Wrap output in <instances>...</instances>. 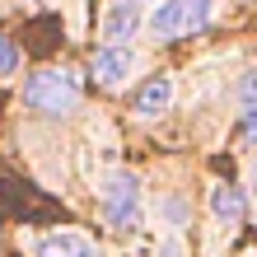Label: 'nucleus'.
I'll use <instances>...</instances> for the list:
<instances>
[{
	"label": "nucleus",
	"mask_w": 257,
	"mask_h": 257,
	"mask_svg": "<svg viewBox=\"0 0 257 257\" xmlns=\"http://www.w3.org/2000/svg\"><path fill=\"white\" fill-rule=\"evenodd\" d=\"M131 5H145V0H131Z\"/></svg>",
	"instance_id": "obj_12"
},
{
	"label": "nucleus",
	"mask_w": 257,
	"mask_h": 257,
	"mask_svg": "<svg viewBox=\"0 0 257 257\" xmlns=\"http://www.w3.org/2000/svg\"><path fill=\"white\" fill-rule=\"evenodd\" d=\"M24 103L33 112H42V117H66L75 103H80V75H75V70H61V66L28 75Z\"/></svg>",
	"instance_id": "obj_1"
},
{
	"label": "nucleus",
	"mask_w": 257,
	"mask_h": 257,
	"mask_svg": "<svg viewBox=\"0 0 257 257\" xmlns=\"http://www.w3.org/2000/svg\"><path fill=\"white\" fill-rule=\"evenodd\" d=\"M131 66H136V56H131V47L126 42H108L98 56H94V75H98V84H108V89H117L131 75Z\"/></svg>",
	"instance_id": "obj_4"
},
{
	"label": "nucleus",
	"mask_w": 257,
	"mask_h": 257,
	"mask_svg": "<svg viewBox=\"0 0 257 257\" xmlns=\"http://www.w3.org/2000/svg\"><path fill=\"white\" fill-rule=\"evenodd\" d=\"M38 257H94V238L80 229H56L38 238Z\"/></svg>",
	"instance_id": "obj_5"
},
{
	"label": "nucleus",
	"mask_w": 257,
	"mask_h": 257,
	"mask_svg": "<svg viewBox=\"0 0 257 257\" xmlns=\"http://www.w3.org/2000/svg\"><path fill=\"white\" fill-rule=\"evenodd\" d=\"M98 192H103V215H108L112 229H136V224H141L145 206H141V183H136V173L117 169V173L103 178Z\"/></svg>",
	"instance_id": "obj_3"
},
{
	"label": "nucleus",
	"mask_w": 257,
	"mask_h": 257,
	"mask_svg": "<svg viewBox=\"0 0 257 257\" xmlns=\"http://www.w3.org/2000/svg\"><path fill=\"white\" fill-rule=\"evenodd\" d=\"M210 215H215L220 224H238L248 215V201H243V192L229 187V183H220V187H210Z\"/></svg>",
	"instance_id": "obj_8"
},
{
	"label": "nucleus",
	"mask_w": 257,
	"mask_h": 257,
	"mask_svg": "<svg viewBox=\"0 0 257 257\" xmlns=\"http://www.w3.org/2000/svg\"><path fill=\"white\" fill-rule=\"evenodd\" d=\"M238 98H243L248 108H257V70H248L243 80H238Z\"/></svg>",
	"instance_id": "obj_10"
},
{
	"label": "nucleus",
	"mask_w": 257,
	"mask_h": 257,
	"mask_svg": "<svg viewBox=\"0 0 257 257\" xmlns=\"http://www.w3.org/2000/svg\"><path fill=\"white\" fill-rule=\"evenodd\" d=\"M141 24H150V19H141V5H131V0H112L108 14H103V33H108V42H126Z\"/></svg>",
	"instance_id": "obj_6"
},
{
	"label": "nucleus",
	"mask_w": 257,
	"mask_h": 257,
	"mask_svg": "<svg viewBox=\"0 0 257 257\" xmlns=\"http://www.w3.org/2000/svg\"><path fill=\"white\" fill-rule=\"evenodd\" d=\"M169 103H173V80H169V75H159V80H145L141 84V94H136L131 108L141 112V117H159Z\"/></svg>",
	"instance_id": "obj_7"
},
{
	"label": "nucleus",
	"mask_w": 257,
	"mask_h": 257,
	"mask_svg": "<svg viewBox=\"0 0 257 257\" xmlns=\"http://www.w3.org/2000/svg\"><path fill=\"white\" fill-rule=\"evenodd\" d=\"M14 70H19V47H14V38L0 33V80H10Z\"/></svg>",
	"instance_id": "obj_9"
},
{
	"label": "nucleus",
	"mask_w": 257,
	"mask_h": 257,
	"mask_svg": "<svg viewBox=\"0 0 257 257\" xmlns=\"http://www.w3.org/2000/svg\"><path fill=\"white\" fill-rule=\"evenodd\" d=\"M215 14V0H159L155 14H150V33L159 42H173V38H187V33H201Z\"/></svg>",
	"instance_id": "obj_2"
},
{
	"label": "nucleus",
	"mask_w": 257,
	"mask_h": 257,
	"mask_svg": "<svg viewBox=\"0 0 257 257\" xmlns=\"http://www.w3.org/2000/svg\"><path fill=\"white\" fill-rule=\"evenodd\" d=\"M248 136H252V145H257V108H248Z\"/></svg>",
	"instance_id": "obj_11"
}]
</instances>
